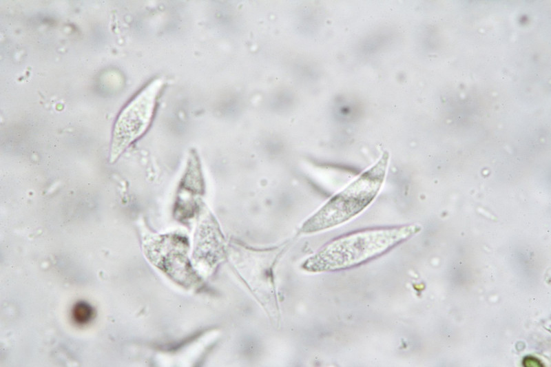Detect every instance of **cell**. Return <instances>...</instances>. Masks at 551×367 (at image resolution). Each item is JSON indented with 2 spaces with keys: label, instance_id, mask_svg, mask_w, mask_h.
Masks as SVG:
<instances>
[{
  "label": "cell",
  "instance_id": "1",
  "mask_svg": "<svg viewBox=\"0 0 551 367\" xmlns=\"http://www.w3.org/2000/svg\"><path fill=\"white\" fill-rule=\"evenodd\" d=\"M419 229L417 224H408L349 233L324 245L302 267L310 272H326L357 266L382 255Z\"/></svg>",
  "mask_w": 551,
  "mask_h": 367
},
{
  "label": "cell",
  "instance_id": "2",
  "mask_svg": "<svg viewBox=\"0 0 551 367\" xmlns=\"http://www.w3.org/2000/svg\"><path fill=\"white\" fill-rule=\"evenodd\" d=\"M387 152L361 173L345 188L333 195L301 226L302 233H314L343 224L366 209L378 196L386 177Z\"/></svg>",
  "mask_w": 551,
  "mask_h": 367
},
{
  "label": "cell",
  "instance_id": "3",
  "mask_svg": "<svg viewBox=\"0 0 551 367\" xmlns=\"http://www.w3.org/2000/svg\"><path fill=\"white\" fill-rule=\"evenodd\" d=\"M162 85L161 79L154 80L121 111L114 126L110 162L116 160L125 149L145 132L151 122Z\"/></svg>",
  "mask_w": 551,
  "mask_h": 367
},
{
  "label": "cell",
  "instance_id": "4",
  "mask_svg": "<svg viewBox=\"0 0 551 367\" xmlns=\"http://www.w3.org/2000/svg\"><path fill=\"white\" fill-rule=\"evenodd\" d=\"M94 315L93 307L86 302H76L72 307L71 316L72 321L79 326L87 324Z\"/></svg>",
  "mask_w": 551,
  "mask_h": 367
}]
</instances>
